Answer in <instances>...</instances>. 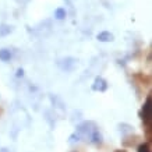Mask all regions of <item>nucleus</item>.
<instances>
[{"mask_svg": "<svg viewBox=\"0 0 152 152\" xmlns=\"http://www.w3.org/2000/svg\"><path fill=\"white\" fill-rule=\"evenodd\" d=\"M96 130V126L92 121H84L83 124H80L77 127V133L81 135V137H85V138H89L91 134Z\"/></svg>", "mask_w": 152, "mask_h": 152, "instance_id": "obj_1", "label": "nucleus"}, {"mask_svg": "<svg viewBox=\"0 0 152 152\" xmlns=\"http://www.w3.org/2000/svg\"><path fill=\"white\" fill-rule=\"evenodd\" d=\"M142 119L145 123H149V120L152 117V103H151V96L147 98V101H145V105L142 107Z\"/></svg>", "mask_w": 152, "mask_h": 152, "instance_id": "obj_2", "label": "nucleus"}, {"mask_svg": "<svg viewBox=\"0 0 152 152\" xmlns=\"http://www.w3.org/2000/svg\"><path fill=\"white\" fill-rule=\"evenodd\" d=\"M92 89H94V91L103 92V91H106V89H107V83H106L102 77H96V78H95V81H94V84H92Z\"/></svg>", "mask_w": 152, "mask_h": 152, "instance_id": "obj_3", "label": "nucleus"}, {"mask_svg": "<svg viewBox=\"0 0 152 152\" xmlns=\"http://www.w3.org/2000/svg\"><path fill=\"white\" fill-rule=\"evenodd\" d=\"M60 66H61V69H63V70L71 71V70L74 69V66H75V59H73V57L63 59V60H61V63H60Z\"/></svg>", "mask_w": 152, "mask_h": 152, "instance_id": "obj_4", "label": "nucleus"}, {"mask_svg": "<svg viewBox=\"0 0 152 152\" xmlns=\"http://www.w3.org/2000/svg\"><path fill=\"white\" fill-rule=\"evenodd\" d=\"M98 39H99L101 42H112L113 41V35H112L110 32L105 31V32L98 34Z\"/></svg>", "mask_w": 152, "mask_h": 152, "instance_id": "obj_5", "label": "nucleus"}, {"mask_svg": "<svg viewBox=\"0 0 152 152\" xmlns=\"http://www.w3.org/2000/svg\"><path fill=\"white\" fill-rule=\"evenodd\" d=\"M89 140L92 141V142H95V144H101L102 142V135H101V133H99V130H95L92 134H91V137H89Z\"/></svg>", "mask_w": 152, "mask_h": 152, "instance_id": "obj_6", "label": "nucleus"}, {"mask_svg": "<svg viewBox=\"0 0 152 152\" xmlns=\"http://www.w3.org/2000/svg\"><path fill=\"white\" fill-rule=\"evenodd\" d=\"M11 59V52L7 50V49H1L0 50V60L1 61H9Z\"/></svg>", "mask_w": 152, "mask_h": 152, "instance_id": "obj_7", "label": "nucleus"}, {"mask_svg": "<svg viewBox=\"0 0 152 152\" xmlns=\"http://www.w3.org/2000/svg\"><path fill=\"white\" fill-rule=\"evenodd\" d=\"M11 31H13V28L10 27V25H6V24H1V25H0V37H6V35H9Z\"/></svg>", "mask_w": 152, "mask_h": 152, "instance_id": "obj_8", "label": "nucleus"}, {"mask_svg": "<svg viewBox=\"0 0 152 152\" xmlns=\"http://www.w3.org/2000/svg\"><path fill=\"white\" fill-rule=\"evenodd\" d=\"M55 17L57 20H63L66 17V10L64 9H57L55 11Z\"/></svg>", "mask_w": 152, "mask_h": 152, "instance_id": "obj_9", "label": "nucleus"}, {"mask_svg": "<svg viewBox=\"0 0 152 152\" xmlns=\"http://www.w3.org/2000/svg\"><path fill=\"white\" fill-rule=\"evenodd\" d=\"M120 130H121L123 133H133L134 127L130 124H120Z\"/></svg>", "mask_w": 152, "mask_h": 152, "instance_id": "obj_10", "label": "nucleus"}, {"mask_svg": "<svg viewBox=\"0 0 152 152\" xmlns=\"http://www.w3.org/2000/svg\"><path fill=\"white\" fill-rule=\"evenodd\" d=\"M138 152H151L149 151V144H147V142L141 144L138 147Z\"/></svg>", "mask_w": 152, "mask_h": 152, "instance_id": "obj_11", "label": "nucleus"}, {"mask_svg": "<svg viewBox=\"0 0 152 152\" xmlns=\"http://www.w3.org/2000/svg\"><path fill=\"white\" fill-rule=\"evenodd\" d=\"M24 75V70L23 69H18L17 70V77H23Z\"/></svg>", "mask_w": 152, "mask_h": 152, "instance_id": "obj_12", "label": "nucleus"}, {"mask_svg": "<svg viewBox=\"0 0 152 152\" xmlns=\"http://www.w3.org/2000/svg\"><path fill=\"white\" fill-rule=\"evenodd\" d=\"M117 152H126V151H117Z\"/></svg>", "mask_w": 152, "mask_h": 152, "instance_id": "obj_13", "label": "nucleus"}]
</instances>
